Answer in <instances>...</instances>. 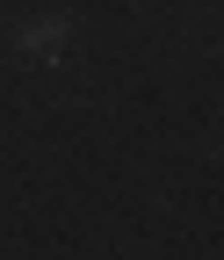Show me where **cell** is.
<instances>
[{
    "instance_id": "1",
    "label": "cell",
    "mask_w": 224,
    "mask_h": 260,
    "mask_svg": "<svg viewBox=\"0 0 224 260\" xmlns=\"http://www.w3.org/2000/svg\"><path fill=\"white\" fill-rule=\"evenodd\" d=\"M22 51H29V58H58V51H66V22H37V29L22 37Z\"/></svg>"
}]
</instances>
